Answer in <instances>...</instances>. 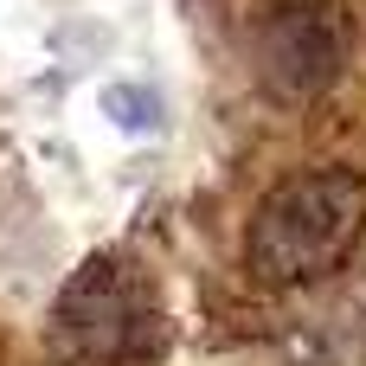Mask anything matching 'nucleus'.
Here are the masks:
<instances>
[{
    "mask_svg": "<svg viewBox=\"0 0 366 366\" xmlns=\"http://www.w3.org/2000/svg\"><path fill=\"white\" fill-rule=\"evenodd\" d=\"M366 232V180L354 167H302L277 180L244 225V270L264 290L335 277Z\"/></svg>",
    "mask_w": 366,
    "mask_h": 366,
    "instance_id": "f257e3e1",
    "label": "nucleus"
},
{
    "mask_svg": "<svg viewBox=\"0 0 366 366\" xmlns=\"http://www.w3.org/2000/svg\"><path fill=\"white\" fill-rule=\"evenodd\" d=\"M161 341V309L148 296V277L129 257H90L58 309H51V347L58 360L77 366H129L142 354H154Z\"/></svg>",
    "mask_w": 366,
    "mask_h": 366,
    "instance_id": "f03ea898",
    "label": "nucleus"
},
{
    "mask_svg": "<svg viewBox=\"0 0 366 366\" xmlns=\"http://www.w3.org/2000/svg\"><path fill=\"white\" fill-rule=\"evenodd\" d=\"M354 58L347 0H277L257 19V77L277 103H315L341 84Z\"/></svg>",
    "mask_w": 366,
    "mask_h": 366,
    "instance_id": "7ed1b4c3",
    "label": "nucleus"
},
{
    "mask_svg": "<svg viewBox=\"0 0 366 366\" xmlns=\"http://www.w3.org/2000/svg\"><path fill=\"white\" fill-rule=\"evenodd\" d=\"M103 109H109L122 129H135V135L161 122V103H154V90H148V84H109V90H103Z\"/></svg>",
    "mask_w": 366,
    "mask_h": 366,
    "instance_id": "20e7f679",
    "label": "nucleus"
}]
</instances>
